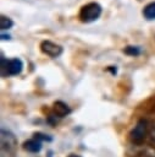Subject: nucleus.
Masks as SVG:
<instances>
[{
    "mask_svg": "<svg viewBox=\"0 0 155 157\" xmlns=\"http://www.w3.org/2000/svg\"><path fill=\"white\" fill-rule=\"evenodd\" d=\"M1 157H15L17 152V139L10 130L1 129L0 134Z\"/></svg>",
    "mask_w": 155,
    "mask_h": 157,
    "instance_id": "f257e3e1",
    "label": "nucleus"
},
{
    "mask_svg": "<svg viewBox=\"0 0 155 157\" xmlns=\"http://www.w3.org/2000/svg\"><path fill=\"white\" fill-rule=\"evenodd\" d=\"M101 12H103L101 5L99 2L92 1V2H88L81 7L78 17H79V21L83 23H92L100 17Z\"/></svg>",
    "mask_w": 155,
    "mask_h": 157,
    "instance_id": "f03ea898",
    "label": "nucleus"
},
{
    "mask_svg": "<svg viewBox=\"0 0 155 157\" xmlns=\"http://www.w3.org/2000/svg\"><path fill=\"white\" fill-rule=\"evenodd\" d=\"M23 70V63L18 58L7 59L4 55L1 56V76H16L20 75Z\"/></svg>",
    "mask_w": 155,
    "mask_h": 157,
    "instance_id": "7ed1b4c3",
    "label": "nucleus"
},
{
    "mask_svg": "<svg viewBox=\"0 0 155 157\" xmlns=\"http://www.w3.org/2000/svg\"><path fill=\"white\" fill-rule=\"evenodd\" d=\"M146 134H148V121L145 119H140L135 123L134 128L132 129V131L129 134V137L133 144L140 145L144 141V139L146 137Z\"/></svg>",
    "mask_w": 155,
    "mask_h": 157,
    "instance_id": "20e7f679",
    "label": "nucleus"
},
{
    "mask_svg": "<svg viewBox=\"0 0 155 157\" xmlns=\"http://www.w3.org/2000/svg\"><path fill=\"white\" fill-rule=\"evenodd\" d=\"M40 50H41V53H44L45 55H48L50 58H57L62 54L63 48L60 44H56V43L46 39L40 43Z\"/></svg>",
    "mask_w": 155,
    "mask_h": 157,
    "instance_id": "39448f33",
    "label": "nucleus"
},
{
    "mask_svg": "<svg viewBox=\"0 0 155 157\" xmlns=\"http://www.w3.org/2000/svg\"><path fill=\"white\" fill-rule=\"evenodd\" d=\"M52 112L56 117L59 118H63L66 115H68L71 113V108L62 101H56L54 103V107H52Z\"/></svg>",
    "mask_w": 155,
    "mask_h": 157,
    "instance_id": "423d86ee",
    "label": "nucleus"
},
{
    "mask_svg": "<svg viewBox=\"0 0 155 157\" xmlns=\"http://www.w3.org/2000/svg\"><path fill=\"white\" fill-rule=\"evenodd\" d=\"M23 148L31 153H37L41 150V141L33 137L31 140H27L24 144H23Z\"/></svg>",
    "mask_w": 155,
    "mask_h": 157,
    "instance_id": "0eeeda50",
    "label": "nucleus"
},
{
    "mask_svg": "<svg viewBox=\"0 0 155 157\" xmlns=\"http://www.w3.org/2000/svg\"><path fill=\"white\" fill-rule=\"evenodd\" d=\"M143 16L146 20H155V1L148 4L143 9Z\"/></svg>",
    "mask_w": 155,
    "mask_h": 157,
    "instance_id": "6e6552de",
    "label": "nucleus"
},
{
    "mask_svg": "<svg viewBox=\"0 0 155 157\" xmlns=\"http://www.w3.org/2000/svg\"><path fill=\"white\" fill-rule=\"evenodd\" d=\"M123 53L127 54V55H129V56H138L142 53V49L138 45H127L123 49Z\"/></svg>",
    "mask_w": 155,
    "mask_h": 157,
    "instance_id": "1a4fd4ad",
    "label": "nucleus"
},
{
    "mask_svg": "<svg viewBox=\"0 0 155 157\" xmlns=\"http://www.w3.org/2000/svg\"><path fill=\"white\" fill-rule=\"evenodd\" d=\"M13 26V21L7 16H1L0 18V28L2 31H7Z\"/></svg>",
    "mask_w": 155,
    "mask_h": 157,
    "instance_id": "9d476101",
    "label": "nucleus"
},
{
    "mask_svg": "<svg viewBox=\"0 0 155 157\" xmlns=\"http://www.w3.org/2000/svg\"><path fill=\"white\" fill-rule=\"evenodd\" d=\"M34 137L35 139H38V140H44V141H51V137H49L48 135H44V134H41V132H35L34 134Z\"/></svg>",
    "mask_w": 155,
    "mask_h": 157,
    "instance_id": "9b49d317",
    "label": "nucleus"
},
{
    "mask_svg": "<svg viewBox=\"0 0 155 157\" xmlns=\"http://www.w3.org/2000/svg\"><path fill=\"white\" fill-rule=\"evenodd\" d=\"M10 34H5V33H1V39L2 40H6V39H10Z\"/></svg>",
    "mask_w": 155,
    "mask_h": 157,
    "instance_id": "f8f14e48",
    "label": "nucleus"
},
{
    "mask_svg": "<svg viewBox=\"0 0 155 157\" xmlns=\"http://www.w3.org/2000/svg\"><path fill=\"white\" fill-rule=\"evenodd\" d=\"M107 70H110L114 75H115V74H116V71H117V70H116V66H109V67H107Z\"/></svg>",
    "mask_w": 155,
    "mask_h": 157,
    "instance_id": "ddd939ff",
    "label": "nucleus"
},
{
    "mask_svg": "<svg viewBox=\"0 0 155 157\" xmlns=\"http://www.w3.org/2000/svg\"><path fill=\"white\" fill-rule=\"evenodd\" d=\"M68 157H81V156H79V155H74V153H71Z\"/></svg>",
    "mask_w": 155,
    "mask_h": 157,
    "instance_id": "4468645a",
    "label": "nucleus"
}]
</instances>
